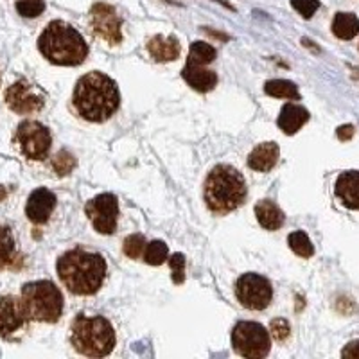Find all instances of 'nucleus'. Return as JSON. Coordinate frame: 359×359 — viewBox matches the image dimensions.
<instances>
[{
  "mask_svg": "<svg viewBox=\"0 0 359 359\" xmlns=\"http://www.w3.org/2000/svg\"><path fill=\"white\" fill-rule=\"evenodd\" d=\"M15 142L29 160H43L50 151V131L38 121H24L15 131Z\"/></svg>",
  "mask_w": 359,
  "mask_h": 359,
  "instance_id": "8",
  "label": "nucleus"
},
{
  "mask_svg": "<svg viewBox=\"0 0 359 359\" xmlns=\"http://www.w3.org/2000/svg\"><path fill=\"white\" fill-rule=\"evenodd\" d=\"M54 208H56V194L49 189L41 187L29 194L27 205H25V216L31 223L43 224L49 221Z\"/></svg>",
  "mask_w": 359,
  "mask_h": 359,
  "instance_id": "14",
  "label": "nucleus"
},
{
  "mask_svg": "<svg viewBox=\"0 0 359 359\" xmlns=\"http://www.w3.org/2000/svg\"><path fill=\"white\" fill-rule=\"evenodd\" d=\"M287 243H290V248L293 250L297 255H300V257L309 259L314 255V246L306 232H300V230H298V232L290 233V237H287Z\"/></svg>",
  "mask_w": 359,
  "mask_h": 359,
  "instance_id": "25",
  "label": "nucleus"
},
{
  "mask_svg": "<svg viewBox=\"0 0 359 359\" xmlns=\"http://www.w3.org/2000/svg\"><path fill=\"white\" fill-rule=\"evenodd\" d=\"M336 196L352 210H359V171L341 172L334 185Z\"/></svg>",
  "mask_w": 359,
  "mask_h": 359,
  "instance_id": "16",
  "label": "nucleus"
},
{
  "mask_svg": "<svg viewBox=\"0 0 359 359\" xmlns=\"http://www.w3.org/2000/svg\"><path fill=\"white\" fill-rule=\"evenodd\" d=\"M269 331H271V336H273L277 341H284L287 339L291 332V327L286 320L277 318V320H271V327H269Z\"/></svg>",
  "mask_w": 359,
  "mask_h": 359,
  "instance_id": "32",
  "label": "nucleus"
},
{
  "mask_svg": "<svg viewBox=\"0 0 359 359\" xmlns=\"http://www.w3.org/2000/svg\"><path fill=\"white\" fill-rule=\"evenodd\" d=\"M237 300L250 311H264L273 298V287L269 280L257 273H245L236 282Z\"/></svg>",
  "mask_w": 359,
  "mask_h": 359,
  "instance_id": "9",
  "label": "nucleus"
},
{
  "mask_svg": "<svg viewBox=\"0 0 359 359\" xmlns=\"http://www.w3.org/2000/svg\"><path fill=\"white\" fill-rule=\"evenodd\" d=\"M182 76L187 81V85L198 90V92H210L217 85V74L214 70L207 69V65H200V63H185Z\"/></svg>",
  "mask_w": 359,
  "mask_h": 359,
  "instance_id": "15",
  "label": "nucleus"
},
{
  "mask_svg": "<svg viewBox=\"0 0 359 359\" xmlns=\"http://www.w3.org/2000/svg\"><path fill=\"white\" fill-rule=\"evenodd\" d=\"M343 358H359V339L355 341H351L347 347L341 351Z\"/></svg>",
  "mask_w": 359,
  "mask_h": 359,
  "instance_id": "33",
  "label": "nucleus"
},
{
  "mask_svg": "<svg viewBox=\"0 0 359 359\" xmlns=\"http://www.w3.org/2000/svg\"><path fill=\"white\" fill-rule=\"evenodd\" d=\"M85 212L99 233L111 236L115 232V229H117L118 201L110 192L99 194V196L86 201Z\"/></svg>",
  "mask_w": 359,
  "mask_h": 359,
  "instance_id": "11",
  "label": "nucleus"
},
{
  "mask_svg": "<svg viewBox=\"0 0 359 359\" xmlns=\"http://www.w3.org/2000/svg\"><path fill=\"white\" fill-rule=\"evenodd\" d=\"M147 50L151 54L155 62L165 63V62H175L176 57L182 53L180 41L176 36H162L156 34L151 40L147 41Z\"/></svg>",
  "mask_w": 359,
  "mask_h": 359,
  "instance_id": "18",
  "label": "nucleus"
},
{
  "mask_svg": "<svg viewBox=\"0 0 359 359\" xmlns=\"http://www.w3.org/2000/svg\"><path fill=\"white\" fill-rule=\"evenodd\" d=\"M144 262L151 266H160L169 259V248L163 241H151L146 245L144 250Z\"/></svg>",
  "mask_w": 359,
  "mask_h": 359,
  "instance_id": "26",
  "label": "nucleus"
},
{
  "mask_svg": "<svg viewBox=\"0 0 359 359\" xmlns=\"http://www.w3.org/2000/svg\"><path fill=\"white\" fill-rule=\"evenodd\" d=\"M70 343L86 358H104L115 347V331L104 316L78 314L70 327Z\"/></svg>",
  "mask_w": 359,
  "mask_h": 359,
  "instance_id": "5",
  "label": "nucleus"
},
{
  "mask_svg": "<svg viewBox=\"0 0 359 359\" xmlns=\"http://www.w3.org/2000/svg\"><path fill=\"white\" fill-rule=\"evenodd\" d=\"M17 11L25 18H36L45 11L43 0H20L17 2Z\"/></svg>",
  "mask_w": 359,
  "mask_h": 359,
  "instance_id": "29",
  "label": "nucleus"
},
{
  "mask_svg": "<svg viewBox=\"0 0 359 359\" xmlns=\"http://www.w3.org/2000/svg\"><path fill=\"white\" fill-rule=\"evenodd\" d=\"M280 149L275 142H262L257 147H253V151L248 155V168L259 172H268L277 165Z\"/></svg>",
  "mask_w": 359,
  "mask_h": 359,
  "instance_id": "17",
  "label": "nucleus"
},
{
  "mask_svg": "<svg viewBox=\"0 0 359 359\" xmlns=\"http://www.w3.org/2000/svg\"><path fill=\"white\" fill-rule=\"evenodd\" d=\"M38 49L54 65L78 67L88 56V45L78 29L62 20H53L38 38Z\"/></svg>",
  "mask_w": 359,
  "mask_h": 359,
  "instance_id": "3",
  "label": "nucleus"
},
{
  "mask_svg": "<svg viewBox=\"0 0 359 359\" xmlns=\"http://www.w3.org/2000/svg\"><path fill=\"white\" fill-rule=\"evenodd\" d=\"M107 261L101 253L76 246L60 255L56 271L63 286L72 294L90 297L95 294L107 278Z\"/></svg>",
  "mask_w": 359,
  "mask_h": 359,
  "instance_id": "1",
  "label": "nucleus"
},
{
  "mask_svg": "<svg viewBox=\"0 0 359 359\" xmlns=\"http://www.w3.org/2000/svg\"><path fill=\"white\" fill-rule=\"evenodd\" d=\"M255 216H257L259 224L266 230H278L286 221V216L280 210L275 201L262 200L255 205Z\"/></svg>",
  "mask_w": 359,
  "mask_h": 359,
  "instance_id": "21",
  "label": "nucleus"
},
{
  "mask_svg": "<svg viewBox=\"0 0 359 359\" xmlns=\"http://www.w3.org/2000/svg\"><path fill=\"white\" fill-rule=\"evenodd\" d=\"M76 165H78L76 156H74L72 153L67 151V149H62V151L57 153V155L53 158V169L56 171L57 176L70 175Z\"/></svg>",
  "mask_w": 359,
  "mask_h": 359,
  "instance_id": "27",
  "label": "nucleus"
},
{
  "mask_svg": "<svg viewBox=\"0 0 359 359\" xmlns=\"http://www.w3.org/2000/svg\"><path fill=\"white\" fill-rule=\"evenodd\" d=\"M307 121H309V111L306 108L294 102H287L282 107L278 115V128L286 135H294Z\"/></svg>",
  "mask_w": 359,
  "mask_h": 359,
  "instance_id": "19",
  "label": "nucleus"
},
{
  "mask_svg": "<svg viewBox=\"0 0 359 359\" xmlns=\"http://www.w3.org/2000/svg\"><path fill=\"white\" fill-rule=\"evenodd\" d=\"M29 322L31 318L25 311L22 298L13 297V294L0 298V338L8 341L18 339Z\"/></svg>",
  "mask_w": 359,
  "mask_h": 359,
  "instance_id": "10",
  "label": "nucleus"
},
{
  "mask_svg": "<svg viewBox=\"0 0 359 359\" xmlns=\"http://www.w3.org/2000/svg\"><path fill=\"white\" fill-rule=\"evenodd\" d=\"M22 302L33 322L56 323L63 313V294L50 280H34L22 286Z\"/></svg>",
  "mask_w": 359,
  "mask_h": 359,
  "instance_id": "6",
  "label": "nucleus"
},
{
  "mask_svg": "<svg viewBox=\"0 0 359 359\" xmlns=\"http://www.w3.org/2000/svg\"><path fill=\"white\" fill-rule=\"evenodd\" d=\"M264 92L271 97L277 99H290V101H297L300 99L298 88L294 83L287 81V79H271L264 85Z\"/></svg>",
  "mask_w": 359,
  "mask_h": 359,
  "instance_id": "23",
  "label": "nucleus"
},
{
  "mask_svg": "<svg viewBox=\"0 0 359 359\" xmlns=\"http://www.w3.org/2000/svg\"><path fill=\"white\" fill-rule=\"evenodd\" d=\"M22 266V255L8 226L0 224V269H18Z\"/></svg>",
  "mask_w": 359,
  "mask_h": 359,
  "instance_id": "20",
  "label": "nucleus"
},
{
  "mask_svg": "<svg viewBox=\"0 0 359 359\" xmlns=\"http://www.w3.org/2000/svg\"><path fill=\"white\" fill-rule=\"evenodd\" d=\"M172 271V282L175 284H184L185 282V255L184 253H175L168 259Z\"/></svg>",
  "mask_w": 359,
  "mask_h": 359,
  "instance_id": "30",
  "label": "nucleus"
},
{
  "mask_svg": "<svg viewBox=\"0 0 359 359\" xmlns=\"http://www.w3.org/2000/svg\"><path fill=\"white\" fill-rule=\"evenodd\" d=\"M232 347L243 358L262 359L269 354V332L257 322H239L232 331Z\"/></svg>",
  "mask_w": 359,
  "mask_h": 359,
  "instance_id": "7",
  "label": "nucleus"
},
{
  "mask_svg": "<svg viewBox=\"0 0 359 359\" xmlns=\"http://www.w3.org/2000/svg\"><path fill=\"white\" fill-rule=\"evenodd\" d=\"M291 6H293L304 18H311L314 13L318 11L320 2L318 0H291Z\"/></svg>",
  "mask_w": 359,
  "mask_h": 359,
  "instance_id": "31",
  "label": "nucleus"
},
{
  "mask_svg": "<svg viewBox=\"0 0 359 359\" xmlns=\"http://www.w3.org/2000/svg\"><path fill=\"white\" fill-rule=\"evenodd\" d=\"M6 104L15 114H36L45 107V94L27 79H20L6 90Z\"/></svg>",
  "mask_w": 359,
  "mask_h": 359,
  "instance_id": "12",
  "label": "nucleus"
},
{
  "mask_svg": "<svg viewBox=\"0 0 359 359\" xmlns=\"http://www.w3.org/2000/svg\"><path fill=\"white\" fill-rule=\"evenodd\" d=\"M90 25L94 29V33L97 34L101 40H104L110 45H118L123 41V22L110 4H97L92 6L90 9Z\"/></svg>",
  "mask_w": 359,
  "mask_h": 359,
  "instance_id": "13",
  "label": "nucleus"
},
{
  "mask_svg": "<svg viewBox=\"0 0 359 359\" xmlns=\"http://www.w3.org/2000/svg\"><path fill=\"white\" fill-rule=\"evenodd\" d=\"M336 133H338V139L345 142V140L352 139V135H354V126H352V124H345V126L338 128Z\"/></svg>",
  "mask_w": 359,
  "mask_h": 359,
  "instance_id": "34",
  "label": "nucleus"
},
{
  "mask_svg": "<svg viewBox=\"0 0 359 359\" xmlns=\"http://www.w3.org/2000/svg\"><path fill=\"white\" fill-rule=\"evenodd\" d=\"M248 194L243 175L229 163H219L208 172L203 185L207 207L217 216H224L241 207Z\"/></svg>",
  "mask_w": 359,
  "mask_h": 359,
  "instance_id": "4",
  "label": "nucleus"
},
{
  "mask_svg": "<svg viewBox=\"0 0 359 359\" xmlns=\"http://www.w3.org/2000/svg\"><path fill=\"white\" fill-rule=\"evenodd\" d=\"M217 53L212 45L205 43V41H194L191 45V50H189L187 62L200 63V65H210V63L216 60Z\"/></svg>",
  "mask_w": 359,
  "mask_h": 359,
  "instance_id": "24",
  "label": "nucleus"
},
{
  "mask_svg": "<svg viewBox=\"0 0 359 359\" xmlns=\"http://www.w3.org/2000/svg\"><path fill=\"white\" fill-rule=\"evenodd\" d=\"M72 104L88 123H104L121 107L117 83L102 72H88L74 86Z\"/></svg>",
  "mask_w": 359,
  "mask_h": 359,
  "instance_id": "2",
  "label": "nucleus"
},
{
  "mask_svg": "<svg viewBox=\"0 0 359 359\" xmlns=\"http://www.w3.org/2000/svg\"><path fill=\"white\" fill-rule=\"evenodd\" d=\"M332 33L339 40H352L359 33V18L354 13H338L332 20Z\"/></svg>",
  "mask_w": 359,
  "mask_h": 359,
  "instance_id": "22",
  "label": "nucleus"
},
{
  "mask_svg": "<svg viewBox=\"0 0 359 359\" xmlns=\"http://www.w3.org/2000/svg\"><path fill=\"white\" fill-rule=\"evenodd\" d=\"M146 237L142 233H131L124 239L123 250L130 259H139L144 255V250H146Z\"/></svg>",
  "mask_w": 359,
  "mask_h": 359,
  "instance_id": "28",
  "label": "nucleus"
}]
</instances>
